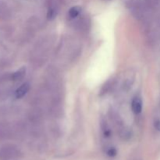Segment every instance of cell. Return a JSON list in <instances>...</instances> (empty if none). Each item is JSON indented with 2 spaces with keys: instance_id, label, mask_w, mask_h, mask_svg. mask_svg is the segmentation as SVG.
<instances>
[{
  "instance_id": "3",
  "label": "cell",
  "mask_w": 160,
  "mask_h": 160,
  "mask_svg": "<svg viewBox=\"0 0 160 160\" xmlns=\"http://www.w3.org/2000/svg\"><path fill=\"white\" fill-rule=\"evenodd\" d=\"M30 89V84L28 83H24L22 84L15 92V96L17 98H21L26 95Z\"/></svg>"
},
{
  "instance_id": "7",
  "label": "cell",
  "mask_w": 160,
  "mask_h": 160,
  "mask_svg": "<svg viewBox=\"0 0 160 160\" xmlns=\"http://www.w3.org/2000/svg\"><path fill=\"white\" fill-rule=\"evenodd\" d=\"M81 12V7L80 6H73L72 8H70V10H69V16H70L71 18H75V17H78Z\"/></svg>"
},
{
  "instance_id": "1",
  "label": "cell",
  "mask_w": 160,
  "mask_h": 160,
  "mask_svg": "<svg viewBox=\"0 0 160 160\" xmlns=\"http://www.w3.org/2000/svg\"><path fill=\"white\" fill-rule=\"evenodd\" d=\"M20 159V152L15 148L7 147L0 151L1 160H18Z\"/></svg>"
},
{
  "instance_id": "8",
  "label": "cell",
  "mask_w": 160,
  "mask_h": 160,
  "mask_svg": "<svg viewBox=\"0 0 160 160\" xmlns=\"http://www.w3.org/2000/svg\"><path fill=\"white\" fill-rule=\"evenodd\" d=\"M112 81H108V82L106 83V84H105L104 86H103L102 88L101 95H103V94L107 93V92L109 91V89L112 88Z\"/></svg>"
},
{
  "instance_id": "10",
  "label": "cell",
  "mask_w": 160,
  "mask_h": 160,
  "mask_svg": "<svg viewBox=\"0 0 160 160\" xmlns=\"http://www.w3.org/2000/svg\"><path fill=\"white\" fill-rule=\"evenodd\" d=\"M155 128L158 131H160V120H156L155 122Z\"/></svg>"
},
{
  "instance_id": "9",
  "label": "cell",
  "mask_w": 160,
  "mask_h": 160,
  "mask_svg": "<svg viewBox=\"0 0 160 160\" xmlns=\"http://www.w3.org/2000/svg\"><path fill=\"white\" fill-rule=\"evenodd\" d=\"M106 154H107V156H109V157L113 158L117 155V150L116 149V148H114V147H110V148H108L107 151H106Z\"/></svg>"
},
{
  "instance_id": "4",
  "label": "cell",
  "mask_w": 160,
  "mask_h": 160,
  "mask_svg": "<svg viewBox=\"0 0 160 160\" xmlns=\"http://www.w3.org/2000/svg\"><path fill=\"white\" fill-rule=\"evenodd\" d=\"M25 74H26V68L25 67H21L18 70H17L15 73H12V79L15 81H20V80H22L24 78Z\"/></svg>"
},
{
  "instance_id": "6",
  "label": "cell",
  "mask_w": 160,
  "mask_h": 160,
  "mask_svg": "<svg viewBox=\"0 0 160 160\" xmlns=\"http://www.w3.org/2000/svg\"><path fill=\"white\" fill-rule=\"evenodd\" d=\"M56 15H57V9L55 6H50L47 12V18L49 20H52L56 18Z\"/></svg>"
},
{
  "instance_id": "5",
  "label": "cell",
  "mask_w": 160,
  "mask_h": 160,
  "mask_svg": "<svg viewBox=\"0 0 160 160\" xmlns=\"http://www.w3.org/2000/svg\"><path fill=\"white\" fill-rule=\"evenodd\" d=\"M101 128L105 138H109L112 134V131L104 119H101Z\"/></svg>"
},
{
  "instance_id": "2",
  "label": "cell",
  "mask_w": 160,
  "mask_h": 160,
  "mask_svg": "<svg viewBox=\"0 0 160 160\" xmlns=\"http://www.w3.org/2000/svg\"><path fill=\"white\" fill-rule=\"evenodd\" d=\"M131 108L134 114H140L142 111V101L139 97H135L131 103Z\"/></svg>"
}]
</instances>
